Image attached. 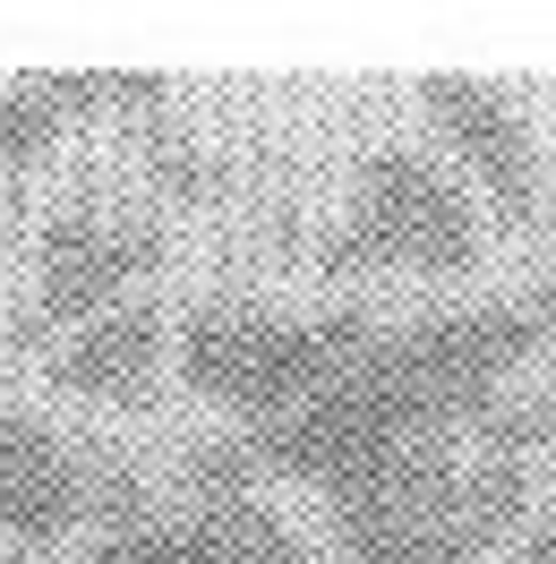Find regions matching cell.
Wrapping results in <instances>:
<instances>
[{
  "label": "cell",
  "instance_id": "6da1fadb",
  "mask_svg": "<svg viewBox=\"0 0 556 564\" xmlns=\"http://www.w3.org/2000/svg\"><path fill=\"white\" fill-rule=\"evenodd\" d=\"M531 445H539V411H522L480 436V445H437V454H403L351 479V488L317 496L334 556L343 564H496L505 539H522L531 513Z\"/></svg>",
  "mask_w": 556,
  "mask_h": 564
},
{
  "label": "cell",
  "instance_id": "7a4b0ae2",
  "mask_svg": "<svg viewBox=\"0 0 556 564\" xmlns=\"http://www.w3.org/2000/svg\"><path fill=\"white\" fill-rule=\"evenodd\" d=\"M377 308H266V300H206L189 325H172L180 386L214 402L232 427H275L300 402L343 377L368 351Z\"/></svg>",
  "mask_w": 556,
  "mask_h": 564
},
{
  "label": "cell",
  "instance_id": "3957f363",
  "mask_svg": "<svg viewBox=\"0 0 556 564\" xmlns=\"http://www.w3.org/2000/svg\"><path fill=\"white\" fill-rule=\"evenodd\" d=\"M488 257V214L462 180L411 138H385L360 154L351 172V206L317 231L309 265L325 282H377V274H411V282H453Z\"/></svg>",
  "mask_w": 556,
  "mask_h": 564
},
{
  "label": "cell",
  "instance_id": "277c9868",
  "mask_svg": "<svg viewBox=\"0 0 556 564\" xmlns=\"http://www.w3.org/2000/svg\"><path fill=\"white\" fill-rule=\"evenodd\" d=\"M163 223L129 206H61L35 231V300H26V325L35 334H70V325H95L111 308H138V291L163 274Z\"/></svg>",
  "mask_w": 556,
  "mask_h": 564
},
{
  "label": "cell",
  "instance_id": "5b68a950",
  "mask_svg": "<svg viewBox=\"0 0 556 564\" xmlns=\"http://www.w3.org/2000/svg\"><path fill=\"white\" fill-rule=\"evenodd\" d=\"M411 104L437 129V163L480 197L488 223L531 231L539 223V188H548L531 104H522L514 86H496V77H419Z\"/></svg>",
  "mask_w": 556,
  "mask_h": 564
},
{
  "label": "cell",
  "instance_id": "8992f818",
  "mask_svg": "<svg viewBox=\"0 0 556 564\" xmlns=\"http://www.w3.org/2000/svg\"><path fill=\"white\" fill-rule=\"evenodd\" d=\"M86 564H317V539L257 496H197L172 513H129L86 539Z\"/></svg>",
  "mask_w": 556,
  "mask_h": 564
},
{
  "label": "cell",
  "instance_id": "52a82bcc",
  "mask_svg": "<svg viewBox=\"0 0 556 564\" xmlns=\"http://www.w3.org/2000/svg\"><path fill=\"white\" fill-rule=\"evenodd\" d=\"M163 104H172V77L146 69H26L0 86V172H35L77 129L154 120Z\"/></svg>",
  "mask_w": 556,
  "mask_h": 564
},
{
  "label": "cell",
  "instance_id": "ba28073f",
  "mask_svg": "<svg viewBox=\"0 0 556 564\" xmlns=\"http://www.w3.org/2000/svg\"><path fill=\"white\" fill-rule=\"evenodd\" d=\"M70 530H95V454L35 411H0V539L52 556Z\"/></svg>",
  "mask_w": 556,
  "mask_h": 564
},
{
  "label": "cell",
  "instance_id": "9c48e42d",
  "mask_svg": "<svg viewBox=\"0 0 556 564\" xmlns=\"http://www.w3.org/2000/svg\"><path fill=\"white\" fill-rule=\"evenodd\" d=\"M172 368V317L163 308H111L95 325H70L52 334L43 351V377L70 393V402H95V411H129L154 393V377Z\"/></svg>",
  "mask_w": 556,
  "mask_h": 564
},
{
  "label": "cell",
  "instance_id": "30bf717a",
  "mask_svg": "<svg viewBox=\"0 0 556 564\" xmlns=\"http://www.w3.org/2000/svg\"><path fill=\"white\" fill-rule=\"evenodd\" d=\"M522 564H556V522H531V530H522Z\"/></svg>",
  "mask_w": 556,
  "mask_h": 564
},
{
  "label": "cell",
  "instance_id": "8fae6325",
  "mask_svg": "<svg viewBox=\"0 0 556 564\" xmlns=\"http://www.w3.org/2000/svg\"><path fill=\"white\" fill-rule=\"evenodd\" d=\"M531 308H539V325H548V343H556V274L539 282V291H531Z\"/></svg>",
  "mask_w": 556,
  "mask_h": 564
},
{
  "label": "cell",
  "instance_id": "7c38bea8",
  "mask_svg": "<svg viewBox=\"0 0 556 564\" xmlns=\"http://www.w3.org/2000/svg\"><path fill=\"white\" fill-rule=\"evenodd\" d=\"M539 445H556V402H548V411H539Z\"/></svg>",
  "mask_w": 556,
  "mask_h": 564
},
{
  "label": "cell",
  "instance_id": "4fadbf2b",
  "mask_svg": "<svg viewBox=\"0 0 556 564\" xmlns=\"http://www.w3.org/2000/svg\"><path fill=\"white\" fill-rule=\"evenodd\" d=\"M9 564H52V556H9Z\"/></svg>",
  "mask_w": 556,
  "mask_h": 564
},
{
  "label": "cell",
  "instance_id": "5bb4252c",
  "mask_svg": "<svg viewBox=\"0 0 556 564\" xmlns=\"http://www.w3.org/2000/svg\"><path fill=\"white\" fill-rule=\"evenodd\" d=\"M0 343H9V308H0Z\"/></svg>",
  "mask_w": 556,
  "mask_h": 564
}]
</instances>
